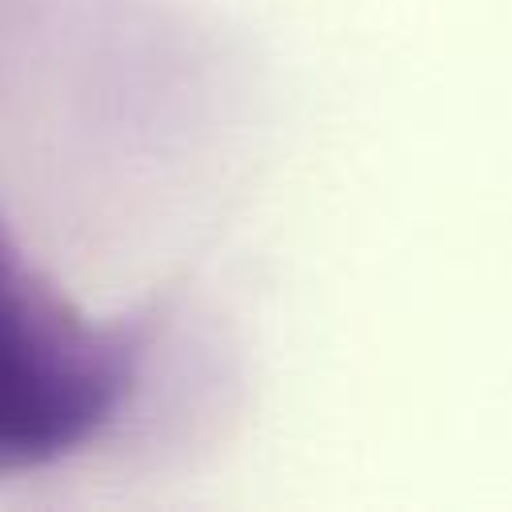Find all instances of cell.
<instances>
[{
    "label": "cell",
    "mask_w": 512,
    "mask_h": 512,
    "mask_svg": "<svg viewBox=\"0 0 512 512\" xmlns=\"http://www.w3.org/2000/svg\"><path fill=\"white\" fill-rule=\"evenodd\" d=\"M112 400L100 364L60 348L16 312H0V464L76 444Z\"/></svg>",
    "instance_id": "obj_1"
}]
</instances>
